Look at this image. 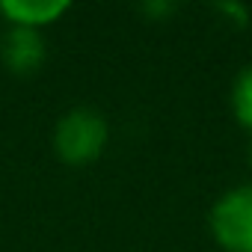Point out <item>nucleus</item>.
Returning <instances> with one entry per match:
<instances>
[{
	"mask_svg": "<svg viewBox=\"0 0 252 252\" xmlns=\"http://www.w3.org/2000/svg\"><path fill=\"white\" fill-rule=\"evenodd\" d=\"M208 225L225 252H252V181L225 190L214 202Z\"/></svg>",
	"mask_w": 252,
	"mask_h": 252,
	"instance_id": "obj_2",
	"label": "nucleus"
},
{
	"mask_svg": "<svg viewBox=\"0 0 252 252\" xmlns=\"http://www.w3.org/2000/svg\"><path fill=\"white\" fill-rule=\"evenodd\" d=\"M48 57V48H45V39L39 30H30V27H12L3 33L0 39V60L3 65L15 74H33L42 68Z\"/></svg>",
	"mask_w": 252,
	"mask_h": 252,
	"instance_id": "obj_3",
	"label": "nucleus"
},
{
	"mask_svg": "<svg viewBox=\"0 0 252 252\" xmlns=\"http://www.w3.org/2000/svg\"><path fill=\"white\" fill-rule=\"evenodd\" d=\"M110 140L107 116L95 107H74L54 125V152L68 166H86L98 160Z\"/></svg>",
	"mask_w": 252,
	"mask_h": 252,
	"instance_id": "obj_1",
	"label": "nucleus"
},
{
	"mask_svg": "<svg viewBox=\"0 0 252 252\" xmlns=\"http://www.w3.org/2000/svg\"><path fill=\"white\" fill-rule=\"evenodd\" d=\"M146 9H149L152 15H163V12H172V6H169V3H158V6H155V3H149Z\"/></svg>",
	"mask_w": 252,
	"mask_h": 252,
	"instance_id": "obj_6",
	"label": "nucleus"
},
{
	"mask_svg": "<svg viewBox=\"0 0 252 252\" xmlns=\"http://www.w3.org/2000/svg\"><path fill=\"white\" fill-rule=\"evenodd\" d=\"M68 12V3L63 0H3L0 3V15H3L12 27H30V30H42L48 24H54L57 18H63Z\"/></svg>",
	"mask_w": 252,
	"mask_h": 252,
	"instance_id": "obj_4",
	"label": "nucleus"
},
{
	"mask_svg": "<svg viewBox=\"0 0 252 252\" xmlns=\"http://www.w3.org/2000/svg\"><path fill=\"white\" fill-rule=\"evenodd\" d=\"M231 110H234V119L243 125V128L252 131V65L240 68V74L234 77V86H231Z\"/></svg>",
	"mask_w": 252,
	"mask_h": 252,
	"instance_id": "obj_5",
	"label": "nucleus"
}]
</instances>
